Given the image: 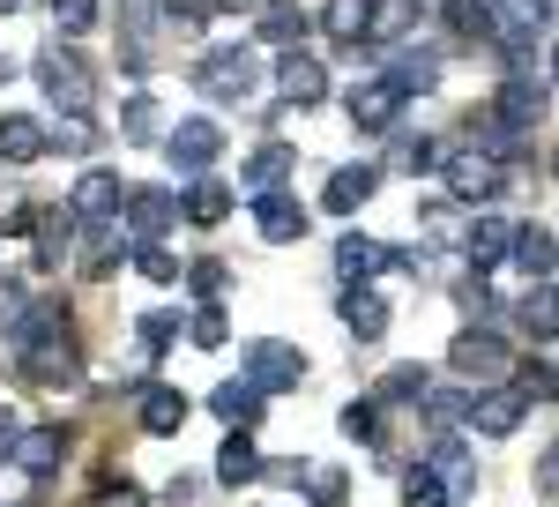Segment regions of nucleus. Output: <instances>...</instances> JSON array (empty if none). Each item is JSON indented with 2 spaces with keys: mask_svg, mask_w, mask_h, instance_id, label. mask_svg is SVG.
Masks as SVG:
<instances>
[{
  "mask_svg": "<svg viewBox=\"0 0 559 507\" xmlns=\"http://www.w3.org/2000/svg\"><path fill=\"white\" fill-rule=\"evenodd\" d=\"M194 90H202L210 105H247L261 90V60L247 45H210V52L194 60Z\"/></svg>",
  "mask_w": 559,
  "mask_h": 507,
  "instance_id": "1",
  "label": "nucleus"
},
{
  "mask_svg": "<svg viewBox=\"0 0 559 507\" xmlns=\"http://www.w3.org/2000/svg\"><path fill=\"white\" fill-rule=\"evenodd\" d=\"M31 68H38V90L60 105V113H90V68H83V52H75V45L52 38Z\"/></svg>",
  "mask_w": 559,
  "mask_h": 507,
  "instance_id": "2",
  "label": "nucleus"
},
{
  "mask_svg": "<svg viewBox=\"0 0 559 507\" xmlns=\"http://www.w3.org/2000/svg\"><path fill=\"white\" fill-rule=\"evenodd\" d=\"M23 380H31V388H52V396H60V388H83V343L68 337V329L23 343Z\"/></svg>",
  "mask_w": 559,
  "mask_h": 507,
  "instance_id": "3",
  "label": "nucleus"
},
{
  "mask_svg": "<svg viewBox=\"0 0 559 507\" xmlns=\"http://www.w3.org/2000/svg\"><path fill=\"white\" fill-rule=\"evenodd\" d=\"M216 157H224V127L216 120H173L165 127V165H173L179 179H202Z\"/></svg>",
  "mask_w": 559,
  "mask_h": 507,
  "instance_id": "4",
  "label": "nucleus"
},
{
  "mask_svg": "<svg viewBox=\"0 0 559 507\" xmlns=\"http://www.w3.org/2000/svg\"><path fill=\"white\" fill-rule=\"evenodd\" d=\"M381 269H418V254L381 247L373 232H344V239H336V276H344V284H373Z\"/></svg>",
  "mask_w": 559,
  "mask_h": 507,
  "instance_id": "5",
  "label": "nucleus"
},
{
  "mask_svg": "<svg viewBox=\"0 0 559 507\" xmlns=\"http://www.w3.org/2000/svg\"><path fill=\"white\" fill-rule=\"evenodd\" d=\"M75 261H83V276H112L120 269V254H128V224L120 216H75Z\"/></svg>",
  "mask_w": 559,
  "mask_h": 507,
  "instance_id": "6",
  "label": "nucleus"
},
{
  "mask_svg": "<svg viewBox=\"0 0 559 507\" xmlns=\"http://www.w3.org/2000/svg\"><path fill=\"white\" fill-rule=\"evenodd\" d=\"M545 105H552V90H537L530 75H508V83L492 90L485 120H492V127H508V134H537V120H545Z\"/></svg>",
  "mask_w": 559,
  "mask_h": 507,
  "instance_id": "7",
  "label": "nucleus"
},
{
  "mask_svg": "<svg viewBox=\"0 0 559 507\" xmlns=\"http://www.w3.org/2000/svg\"><path fill=\"white\" fill-rule=\"evenodd\" d=\"M120 224H128V239L157 247V239H165V232L179 224V194H173V187H128V202H120Z\"/></svg>",
  "mask_w": 559,
  "mask_h": 507,
  "instance_id": "8",
  "label": "nucleus"
},
{
  "mask_svg": "<svg viewBox=\"0 0 559 507\" xmlns=\"http://www.w3.org/2000/svg\"><path fill=\"white\" fill-rule=\"evenodd\" d=\"M247 380H254L261 396L299 388V380H306V351H299V343H276V337H254V343H247Z\"/></svg>",
  "mask_w": 559,
  "mask_h": 507,
  "instance_id": "9",
  "label": "nucleus"
},
{
  "mask_svg": "<svg viewBox=\"0 0 559 507\" xmlns=\"http://www.w3.org/2000/svg\"><path fill=\"white\" fill-rule=\"evenodd\" d=\"M440 179H448L455 202H492L508 172H500V157H485V150H448L440 157Z\"/></svg>",
  "mask_w": 559,
  "mask_h": 507,
  "instance_id": "10",
  "label": "nucleus"
},
{
  "mask_svg": "<svg viewBox=\"0 0 559 507\" xmlns=\"http://www.w3.org/2000/svg\"><path fill=\"white\" fill-rule=\"evenodd\" d=\"M448 366H455L463 380H508V374H515V366H508V343L492 337V329H455Z\"/></svg>",
  "mask_w": 559,
  "mask_h": 507,
  "instance_id": "11",
  "label": "nucleus"
},
{
  "mask_svg": "<svg viewBox=\"0 0 559 507\" xmlns=\"http://www.w3.org/2000/svg\"><path fill=\"white\" fill-rule=\"evenodd\" d=\"M8 463L23 470V477H60V463H68V425H23V440H15Z\"/></svg>",
  "mask_w": 559,
  "mask_h": 507,
  "instance_id": "12",
  "label": "nucleus"
},
{
  "mask_svg": "<svg viewBox=\"0 0 559 507\" xmlns=\"http://www.w3.org/2000/svg\"><path fill=\"white\" fill-rule=\"evenodd\" d=\"M336 321H344L350 343H381V337H388V298L373 292V284H344V298H336Z\"/></svg>",
  "mask_w": 559,
  "mask_h": 507,
  "instance_id": "13",
  "label": "nucleus"
},
{
  "mask_svg": "<svg viewBox=\"0 0 559 507\" xmlns=\"http://www.w3.org/2000/svg\"><path fill=\"white\" fill-rule=\"evenodd\" d=\"M522 411H530V396H522L515 380H508V388H477L471 396V425L485 433V440H508V433L522 425Z\"/></svg>",
  "mask_w": 559,
  "mask_h": 507,
  "instance_id": "14",
  "label": "nucleus"
},
{
  "mask_svg": "<svg viewBox=\"0 0 559 507\" xmlns=\"http://www.w3.org/2000/svg\"><path fill=\"white\" fill-rule=\"evenodd\" d=\"M373 187H381V165H336L329 179H321V210L358 216L366 202H373Z\"/></svg>",
  "mask_w": 559,
  "mask_h": 507,
  "instance_id": "15",
  "label": "nucleus"
},
{
  "mask_svg": "<svg viewBox=\"0 0 559 507\" xmlns=\"http://www.w3.org/2000/svg\"><path fill=\"white\" fill-rule=\"evenodd\" d=\"M508 269H522L530 284H552L559 276V239L545 224H515V247H508Z\"/></svg>",
  "mask_w": 559,
  "mask_h": 507,
  "instance_id": "16",
  "label": "nucleus"
},
{
  "mask_svg": "<svg viewBox=\"0 0 559 507\" xmlns=\"http://www.w3.org/2000/svg\"><path fill=\"white\" fill-rule=\"evenodd\" d=\"M52 150V127L38 113H0V165H38Z\"/></svg>",
  "mask_w": 559,
  "mask_h": 507,
  "instance_id": "17",
  "label": "nucleus"
},
{
  "mask_svg": "<svg viewBox=\"0 0 559 507\" xmlns=\"http://www.w3.org/2000/svg\"><path fill=\"white\" fill-rule=\"evenodd\" d=\"M344 113H350V127L358 134H381V127H395V113H403V97L373 75V83H350L344 90Z\"/></svg>",
  "mask_w": 559,
  "mask_h": 507,
  "instance_id": "18",
  "label": "nucleus"
},
{
  "mask_svg": "<svg viewBox=\"0 0 559 507\" xmlns=\"http://www.w3.org/2000/svg\"><path fill=\"white\" fill-rule=\"evenodd\" d=\"M276 97H284V105H321V97H329V68H321L313 52H284V60H276Z\"/></svg>",
  "mask_w": 559,
  "mask_h": 507,
  "instance_id": "19",
  "label": "nucleus"
},
{
  "mask_svg": "<svg viewBox=\"0 0 559 507\" xmlns=\"http://www.w3.org/2000/svg\"><path fill=\"white\" fill-rule=\"evenodd\" d=\"M254 232L269 239V247H299L306 239V210L276 187V194H254Z\"/></svg>",
  "mask_w": 559,
  "mask_h": 507,
  "instance_id": "20",
  "label": "nucleus"
},
{
  "mask_svg": "<svg viewBox=\"0 0 559 507\" xmlns=\"http://www.w3.org/2000/svg\"><path fill=\"white\" fill-rule=\"evenodd\" d=\"M508 247H515V224H508V216H485V210H477L471 224H463V254H471V269H500Z\"/></svg>",
  "mask_w": 559,
  "mask_h": 507,
  "instance_id": "21",
  "label": "nucleus"
},
{
  "mask_svg": "<svg viewBox=\"0 0 559 507\" xmlns=\"http://www.w3.org/2000/svg\"><path fill=\"white\" fill-rule=\"evenodd\" d=\"M261 470H269V456L254 448V433H224V448H216V485H261Z\"/></svg>",
  "mask_w": 559,
  "mask_h": 507,
  "instance_id": "22",
  "label": "nucleus"
},
{
  "mask_svg": "<svg viewBox=\"0 0 559 507\" xmlns=\"http://www.w3.org/2000/svg\"><path fill=\"white\" fill-rule=\"evenodd\" d=\"M411 31H418V0H366V45L395 52Z\"/></svg>",
  "mask_w": 559,
  "mask_h": 507,
  "instance_id": "23",
  "label": "nucleus"
},
{
  "mask_svg": "<svg viewBox=\"0 0 559 507\" xmlns=\"http://www.w3.org/2000/svg\"><path fill=\"white\" fill-rule=\"evenodd\" d=\"M120 202H128V187H120V172H105V165H90L75 179V194H68L75 216H120Z\"/></svg>",
  "mask_w": 559,
  "mask_h": 507,
  "instance_id": "24",
  "label": "nucleus"
},
{
  "mask_svg": "<svg viewBox=\"0 0 559 507\" xmlns=\"http://www.w3.org/2000/svg\"><path fill=\"white\" fill-rule=\"evenodd\" d=\"M432 470H440V485H448V500H471L477 493V456L463 448V440H432Z\"/></svg>",
  "mask_w": 559,
  "mask_h": 507,
  "instance_id": "25",
  "label": "nucleus"
},
{
  "mask_svg": "<svg viewBox=\"0 0 559 507\" xmlns=\"http://www.w3.org/2000/svg\"><path fill=\"white\" fill-rule=\"evenodd\" d=\"M395 97H426L440 83V52H388V75H381Z\"/></svg>",
  "mask_w": 559,
  "mask_h": 507,
  "instance_id": "26",
  "label": "nucleus"
},
{
  "mask_svg": "<svg viewBox=\"0 0 559 507\" xmlns=\"http://www.w3.org/2000/svg\"><path fill=\"white\" fill-rule=\"evenodd\" d=\"M179 210H187V224H202V232H210V224H224V216H231V187H224L216 172H202V179H187Z\"/></svg>",
  "mask_w": 559,
  "mask_h": 507,
  "instance_id": "27",
  "label": "nucleus"
},
{
  "mask_svg": "<svg viewBox=\"0 0 559 507\" xmlns=\"http://www.w3.org/2000/svg\"><path fill=\"white\" fill-rule=\"evenodd\" d=\"M485 15H492V38L500 45H522V38H537L545 0H485Z\"/></svg>",
  "mask_w": 559,
  "mask_h": 507,
  "instance_id": "28",
  "label": "nucleus"
},
{
  "mask_svg": "<svg viewBox=\"0 0 559 507\" xmlns=\"http://www.w3.org/2000/svg\"><path fill=\"white\" fill-rule=\"evenodd\" d=\"M179 425H187V396H179V388H165V380H150V388H142V433L173 440Z\"/></svg>",
  "mask_w": 559,
  "mask_h": 507,
  "instance_id": "29",
  "label": "nucleus"
},
{
  "mask_svg": "<svg viewBox=\"0 0 559 507\" xmlns=\"http://www.w3.org/2000/svg\"><path fill=\"white\" fill-rule=\"evenodd\" d=\"M515 321H522V337L559 343V284H530V298L515 306Z\"/></svg>",
  "mask_w": 559,
  "mask_h": 507,
  "instance_id": "30",
  "label": "nucleus"
},
{
  "mask_svg": "<svg viewBox=\"0 0 559 507\" xmlns=\"http://www.w3.org/2000/svg\"><path fill=\"white\" fill-rule=\"evenodd\" d=\"M261 403H269V396H261L254 380H224V388L210 396V411H216L224 425H231V433H247V425L261 418Z\"/></svg>",
  "mask_w": 559,
  "mask_h": 507,
  "instance_id": "31",
  "label": "nucleus"
},
{
  "mask_svg": "<svg viewBox=\"0 0 559 507\" xmlns=\"http://www.w3.org/2000/svg\"><path fill=\"white\" fill-rule=\"evenodd\" d=\"M254 194H276L284 179H292V142H254V157H247V172H239Z\"/></svg>",
  "mask_w": 559,
  "mask_h": 507,
  "instance_id": "32",
  "label": "nucleus"
},
{
  "mask_svg": "<svg viewBox=\"0 0 559 507\" xmlns=\"http://www.w3.org/2000/svg\"><path fill=\"white\" fill-rule=\"evenodd\" d=\"M261 45H276V52H299V38H306V8H292V0H269L261 8V31H254Z\"/></svg>",
  "mask_w": 559,
  "mask_h": 507,
  "instance_id": "33",
  "label": "nucleus"
},
{
  "mask_svg": "<svg viewBox=\"0 0 559 507\" xmlns=\"http://www.w3.org/2000/svg\"><path fill=\"white\" fill-rule=\"evenodd\" d=\"M120 134H128V142H157V134H165V113H157L150 90H134L128 105H120Z\"/></svg>",
  "mask_w": 559,
  "mask_h": 507,
  "instance_id": "34",
  "label": "nucleus"
},
{
  "mask_svg": "<svg viewBox=\"0 0 559 507\" xmlns=\"http://www.w3.org/2000/svg\"><path fill=\"white\" fill-rule=\"evenodd\" d=\"M210 15H216V0H165V8H157V23H165L173 38H202Z\"/></svg>",
  "mask_w": 559,
  "mask_h": 507,
  "instance_id": "35",
  "label": "nucleus"
},
{
  "mask_svg": "<svg viewBox=\"0 0 559 507\" xmlns=\"http://www.w3.org/2000/svg\"><path fill=\"white\" fill-rule=\"evenodd\" d=\"M306 507H350V477L336 463H313L306 470Z\"/></svg>",
  "mask_w": 559,
  "mask_h": 507,
  "instance_id": "36",
  "label": "nucleus"
},
{
  "mask_svg": "<svg viewBox=\"0 0 559 507\" xmlns=\"http://www.w3.org/2000/svg\"><path fill=\"white\" fill-rule=\"evenodd\" d=\"M150 23H157V8H142V0H134V8H128V38H120V60H128L134 75L150 68Z\"/></svg>",
  "mask_w": 559,
  "mask_h": 507,
  "instance_id": "37",
  "label": "nucleus"
},
{
  "mask_svg": "<svg viewBox=\"0 0 559 507\" xmlns=\"http://www.w3.org/2000/svg\"><path fill=\"white\" fill-rule=\"evenodd\" d=\"M426 388H432L426 366H388L381 374V403H426Z\"/></svg>",
  "mask_w": 559,
  "mask_h": 507,
  "instance_id": "38",
  "label": "nucleus"
},
{
  "mask_svg": "<svg viewBox=\"0 0 559 507\" xmlns=\"http://www.w3.org/2000/svg\"><path fill=\"white\" fill-rule=\"evenodd\" d=\"M403 507H455V500H448L440 470H432V463H418V470H403Z\"/></svg>",
  "mask_w": 559,
  "mask_h": 507,
  "instance_id": "39",
  "label": "nucleus"
},
{
  "mask_svg": "<svg viewBox=\"0 0 559 507\" xmlns=\"http://www.w3.org/2000/svg\"><path fill=\"white\" fill-rule=\"evenodd\" d=\"M321 31L344 38V45H358L366 38V0H329V8H321Z\"/></svg>",
  "mask_w": 559,
  "mask_h": 507,
  "instance_id": "40",
  "label": "nucleus"
},
{
  "mask_svg": "<svg viewBox=\"0 0 559 507\" xmlns=\"http://www.w3.org/2000/svg\"><path fill=\"white\" fill-rule=\"evenodd\" d=\"M440 157H448V150H440V142H432V134H403V142H395V157H388V165H395V172H440Z\"/></svg>",
  "mask_w": 559,
  "mask_h": 507,
  "instance_id": "41",
  "label": "nucleus"
},
{
  "mask_svg": "<svg viewBox=\"0 0 559 507\" xmlns=\"http://www.w3.org/2000/svg\"><path fill=\"white\" fill-rule=\"evenodd\" d=\"M187 343H194V351H224V343H231V321H224V306H194V321H187Z\"/></svg>",
  "mask_w": 559,
  "mask_h": 507,
  "instance_id": "42",
  "label": "nucleus"
},
{
  "mask_svg": "<svg viewBox=\"0 0 559 507\" xmlns=\"http://www.w3.org/2000/svg\"><path fill=\"white\" fill-rule=\"evenodd\" d=\"M508 380H515L530 403H559V366H537V358H522V366H515Z\"/></svg>",
  "mask_w": 559,
  "mask_h": 507,
  "instance_id": "43",
  "label": "nucleus"
},
{
  "mask_svg": "<svg viewBox=\"0 0 559 507\" xmlns=\"http://www.w3.org/2000/svg\"><path fill=\"white\" fill-rule=\"evenodd\" d=\"M97 8L105 0H52V31L60 38H83V31H97Z\"/></svg>",
  "mask_w": 559,
  "mask_h": 507,
  "instance_id": "44",
  "label": "nucleus"
},
{
  "mask_svg": "<svg viewBox=\"0 0 559 507\" xmlns=\"http://www.w3.org/2000/svg\"><path fill=\"white\" fill-rule=\"evenodd\" d=\"M418 411H426L432 425H463V418H471V396H463V388H426Z\"/></svg>",
  "mask_w": 559,
  "mask_h": 507,
  "instance_id": "45",
  "label": "nucleus"
},
{
  "mask_svg": "<svg viewBox=\"0 0 559 507\" xmlns=\"http://www.w3.org/2000/svg\"><path fill=\"white\" fill-rule=\"evenodd\" d=\"M224 284H231V276H224V261H187V292L202 298V306H216Z\"/></svg>",
  "mask_w": 559,
  "mask_h": 507,
  "instance_id": "46",
  "label": "nucleus"
},
{
  "mask_svg": "<svg viewBox=\"0 0 559 507\" xmlns=\"http://www.w3.org/2000/svg\"><path fill=\"white\" fill-rule=\"evenodd\" d=\"M134 269H142L150 284H179V276H187V261H173L165 247H134Z\"/></svg>",
  "mask_w": 559,
  "mask_h": 507,
  "instance_id": "47",
  "label": "nucleus"
},
{
  "mask_svg": "<svg viewBox=\"0 0 559 507\" xmlns=\"http://www.w3.org/2000/svg\"><path fill=\"white\" fill-rule=\"evenodd\" d=\"M448 23H455L463 38H492V15H485V0H448Z\"/></svg>",
  "mask_w": 559,
  "mask_h": 507,
  "instance_id": "48",
  "label": "nucleus"
},
{
  "mask_svg": "<svg viewBox=\"0 0 559 507\" xmlns=\"http://www.w3.org/2000/svg\"><path fill=\"white\" fill-rule=\"evenodd\" d=\"M90 142H97L90 113H60V127H52V150H90Z\"/></svg>",
  "mask_w": 559,
  "mask_h": 507,
  "instance_id": "49",
  "label": "nucleus"
},
{
  "mask_svg": "<svg viewBox=\"0 0 559 507\" xmlns=\"http://www.w3.org/2000/svg\"><path fill=\"white\" fill-rule=\"evenodd\" d=\"M134 329H142V351H165V343H173L179 329H187V321H179V314H142Z\"/></svg>",
  "mask_w": 559,
  "mask_h": 507,
  "instance_id": "50",
  "label": "nucleus"
},
{
  "mask_svg": "<svg viewBox=\"0 0 559 507\" xmlns=\"http://www.w3.org/2000/svg\"><path fill=\"white\" fill-rule=\"evenodd\" d=\"M344 433L350 440H381V403H344Z\"/></svg>",
  "mask_w": 559,
  "mask_h": 507,
  "instance_id": "51",
  "label": "nucleus"
},
{
  "mask_svg": "<svg viewBox=\"0 0 559 507\" xmlns=\"http://www.w3.org/2000/svg\"><path fill=\"white\" fill-rule=\"evenodd\" d=\"M38 216H45V202H15V210L0 216V239H31V232H38Z\"/></svg>",
  "mask_w": 559,
  "mask_h": 507,
  "instance_id": "52",
  "label": "nucleus"
},
{
  "mask_svg": "<svg viewBox=\"0 0 559 507\" xmlns=\"http://www.w3.org/2000/svg\"><path fill=\"white\" fill-rule=\"evenodd\" d=\"M23 306H31V298H23V284H15V276H0V337H15Z\"/></svg>",
  "mask_w": 559,
  "mask_h": 507,
  "instance_id": "53",
  "label": "nucleus"
},
{
  "mask_svg": "<svg viewBox=\"0 0 559 507\" xmlns=\"http://www.w3.org/2000/svg\"><path fill=\"white\" fill-rule=\"evenodd\" d=\"M90 507H150V500H142V485L120 477V485H97V500H90Z\"/></svg>",
  "mask_w": 559,
  "mask_h": 507,
  "instance_id": "54",
  "label": "nucleus"
},
{
  "mask_svg": "<svg viewBox=\"0 0 559 507\" xmlns=\"http://www.w3.org/2000/svg\"><path fill=\"white\" fill-rule=\"evenodd\" d=\"M537 493H559V440L537 456Z\"/></svg>",
  "mask_w": 559,
  "mask_h": 507,
  "instance_id": "55",
  "label": "nucleus"
},
{
  "mask_svg": "<svg viewBox=\"0 0 559 507\" xmlns=\"http://www.w3.org/2000/svg\"><path fill=\"white\" fill-rule=\"evenodd\" d=\"M15 440H23V418H15V411H0V463L15 456Z\"/></svg>",
  "mask_w": 559,
  "mask_h": 507,
  "instance_id": "56",
  "label": "nucleus"
},
{
  "mask_svg": "<svg viewBox=\"0 0 559 507\" xmlns=\"http://www.w3.org/2000/svg\"><path fill=\"white\" fill-rule=\"evenodd\" d=\"M216 8H254V0H216Z\"/></svg>",
  "mask_w": 559,
  "mask_h": 507,
  "instance_id": "57",
  "label": "nucleus"
},
{
  "mask_svg": "<svg viewBox=\"0 0 559 507\" xmlns=\"http://www.w3.org/2000/svg\"><path fill=\"white\" fill-rule=\"evenodd\" d=\"M15 8H23V0H0V15H15Z\"/></svg>",
  "mask_w": 559,
  "mask_h": 507,
  "instance_id": "58",
  "label": "nucleus"
},
{
  "mask_svg": "<svg viewBox=\"0 0 559 507\" xmlns=\"http://www.w3.org/2000/svg\"><path fill=\"white\" fill-rule=\"evenodd\" d=\"M552 83H559V45H552Z\"/></svg>",
  "mask_w": 559,
  "mask_h": 507,
  "instance_id": "59",
  "label": "nucleus"
},
{
  "mask_svg": "<svg viewBox=\"0 0 559 507\" xmlns=\"http://www.w3.org/2000/svg\"><path fill=\"white\" fill-rule=\"evenodd\" d=\"M552 172H559V157H552Z\"/></svg>",
  "mask_w": 559,
  "mask_h": 507,
  "instance_id": "60",
  "label": "nucleus"
}]
</instances>
